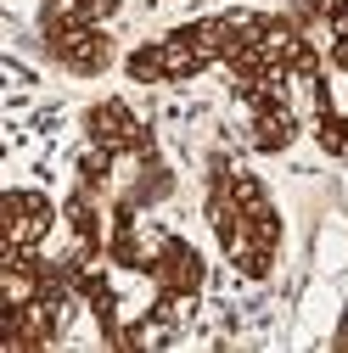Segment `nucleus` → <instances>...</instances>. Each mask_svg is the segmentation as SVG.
<instances>
[{"label": "nucleus", "mask_w": 348, "mask_h": 353, "mask_svg": "<svg viewBox=\"0 0 348 353\" xmlns=\"http://www.w3.org/2000/svg\"><path fill=\"white\" fill-rule=\"evenodd\" d=\"M79 292L62 270V252H0V342L6 347H57Z\"/></svg>", "instance_id": "5"}, {"label": "nucleus", "mask_w": 348, "mask_h": 353, "mask_svg": "<svg viewBox=\"0 0 348 353\" xmlns=\"http://www.w3.org/2000/svg\"><path fill=\"white\" fill-rule=\"evenodd\" d=\"M303 28V96H309L315 146L348 163V0H292Z\"/></svg>", "instance_id": "4"}, {"label": "nucleus", "mask_w": 348, "mask_h": 353, "mask_svg": "<svg viewBox=\"0 0 348 353\" xmlns=\"http://www.w3.org/2000/svg\"><path fill=\"white\" fill-rule=\"evenodd\" d=\"M62 241V202L39 185H12L0 202V252H51Z\"/></svg>", "instance_id": "8"}, {"label": "nucleus", "mask_w": 348, "mask_h": 353, "mask_svg": "<svg viewBox=\"0 0 348 353\" xmlns=\"http://www.w3.org/2000/svg\"><path fill=\"white\" fill-rule=\"evenodd\" d=\"M236 23H242V6L174 23L152 39H141L135 51H124V79L141 84V90H163V84H191L202 73H220L231 39H236Z\"/></svg>", "instance_id": "7"}, {"label": "nucleus", "mask_w": 348, "mask_h": 353, "mask_svg": "<svg viewBox=\"0 0 348 353\" xmlns=\"http://www.w3.org/2000/svg\"><path fill=\"white\" fill-rule=\"evenodd\" d=\"M231 96L242 107V123H247V141L253 152L264 157H281L298 129H303V28L298 17L281 6H242V23H236V39L220 62Z\"/></svg>", "instance_id": "2"}, {"label": "nucleus", "mask_w": 348, "mask_h": 353, "mask_svg": "<svg viewBox=\"0 0 348 353\" xmlns=\"http://www.w3.org/2000/svg\"><path fill=\"white\" fill-rule=\"evenodd\" d=\"M202 219H208V236L220 247V258L242 281H270L281 247H287V219L276 191L264 185L247 157L236 152H208L202 163Z\"/></svg>", "instance_id": "3"}, {"label": "nucleus", "mask_w": 348, "mask_h": 353, "mask_svg": "<svg viewBox=\"0 0 348 353\" xmlns=\"http://www.w3.org/2000/svg\"><path fill=\"white\" fill-rule=\"evenodd\" d=\"M174 196L180 174L135 101L102 96L79 112L57 252L107 347H168L202 308L208 263L197 241L163 219Z\"/></svg>", "instance_id": "1"}, {"label": "nucleus", "mask_w": 348, "mask_h": 353, "mask_svg": "<svg viewBox=\"0 0 348 353\" xmlns=\"http://www.w3.org/2000/svg\"><path fill=\"white\" fill-rule=\"evenodd\" d=\"M118 17H124V0H39L34 34H39L46 62L62 68L68 79H102L124 68Z\"/></svg>", "instance_id": "6"}]
</instances>
